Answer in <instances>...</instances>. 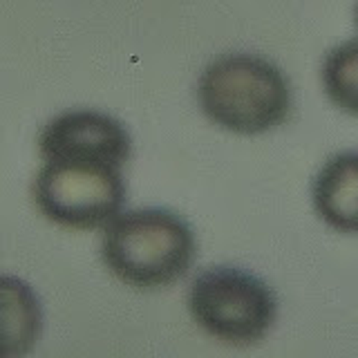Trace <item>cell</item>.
<instances>
[{
  "instance_id": "ba28073f",
  "label": "cell",
  "mask_w": 358,
  "mask_h": 358,
  "mask_svg": "<svg viewBox=\"0 0 358 358\" xmlns=\"http://www.w3.org/2000/svg\"><path fill=\"white\" fill-rule=\"evenodd\" d=\"M320 81L331 103L358 117V38L336 45L322 61Z\"/></svg>"
},
{
  "instance_id": "277c9868",
  "label": "cell",
  "mask_w": 358,
  "mask_h": 358,
  "mask_svg": "<svg viewBox=\"0 0 358 358\" xmlns=\"http://www.w3.org/2000/svg\"><path fill=\"white\" fill-rule=\"evenodd\" d=\"M43 217L72 231H94L115 220L126 201L123 168L94 162H43L31 186Z\"/></svg>"
},
{
  "instance_id": "5b68a950",
  "label": "cell",
  "mask_w": 358,
  "mask_h": 358,
  "mask_svg": "<svg viewBox=\"0 0 358 358\" xmlns=\"http://www.w3.org/2000/svg\"><path fill=\"white\" fill-rule=\"evenodd\" d=\"M43 162H94L123 168L132 141L126 126L96 110H67L54 117L38 134Z\"/></svg>"
},
{
  "instance_id": "9c48e42d",
  "label": "cell",
  "mask_w": 358,
  "mask_h": 358,
  "mask_svg": "<svg viewBox=\"0 0 358 358\" xmlns=\"http://www.w3.org/2000/svg\"><path fill=\"white\" fill-rule=\"evenodd\" d=\"M356 25H358V5H356Z\"/></svg>"
},
{
  "instance_id": "3957f363",
  "label": "cell",
  "mask_w": 358,
  "mask_h": 358,
  "mask_svg": "<svg viewBox=\"0 0 358 358\" xmlns=\"http://www.w3.org/2000/svg\"><path fill=\"white\" fill-rule=\"evenodd\" d=\"M188 309L201 331L235 347L260 343L278 316L268 285L238 266L201 271L190 285Z\"/></svg>"
},
{
  "instance_id": "8992f818",
  "label": "cell",
  "mask_w": 358,
  "mask_h": 358,
  "mask_svg": "<svg viewBox=\"0 0 358 358\" xmlns=\"http://www.w3.org/2000/svg\"><path fill=\"white\" fill-rule=\"evenodd\" d=\"M316 215L336 233L358 235V150L334 155L313 179Z\"/></svg>"
},
{
  "instance_id": "52a82bcc",
  "label": "cell",
  "mask_w": 358,
  "mask_h": 358,
  "mask_svg": "<svg viewBox=\"0 0 358 358\" xmlns=\"http://www.w3.org/2000/svg\"><path fill=\"white\" fill-rule=\"evenodd\" d=\"M43 331V309L34 289L16 275H0V358L25 356Z\"/></svg>"
},
{
  "instance_id": "7a4b0ae2",
  "label": "cell",
  "mask_w": 358,
  "mask_h": 358,
  "mask_svg": "<svg viewBox=\"0 0 358 358\" xmlns=\"http://www.w3.org/2000/svg\"><path fill=\"white\" fill-rule=\"evenodd\" d=\"M201 112L235 134H262L291 112V85L278 65L255 54H227L199 76Z\"/></svg>"
},
{
  "instance_id": "6da1fadb",
  "label": "cell",
  "mask_w": 358,
  "mask_h": 358,
  "mask_svg": "<svg viewBox=\"0 0 358 358\" xmlns=\"http://www.w3.org/2000/svg\"><path fill=\"white\" fill-rule=\"evenodd\" d=\"M101 257L123 285L164 289L188 273L195 260V235L173 210H126L106 227Z\"/></svg>"
}]
</instances>
